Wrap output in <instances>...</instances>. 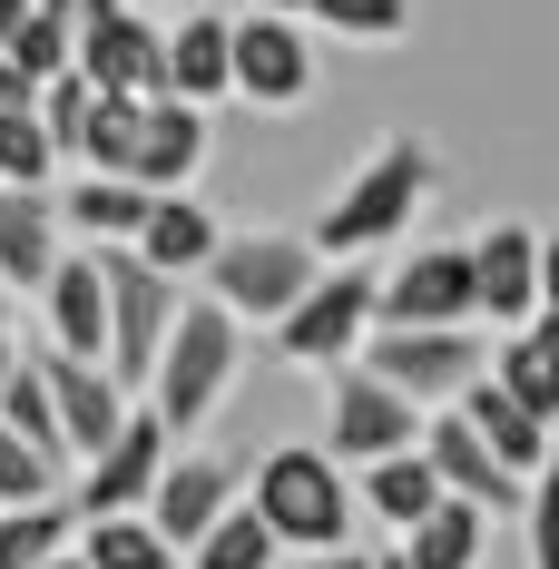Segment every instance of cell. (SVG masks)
Listing matches in <instances>:
<instances>
[{
	"instance_id": "1",
	"label": "cell",
	"mask_w": 559,
	"mask_h": 569,
	"mask_svg": "<svg viewBox=\"0 0 559 569\" xmlns=\"http://www.w3.org/2000/svg\"><path fill=\"white\" fill-rule=\"evenodd\" d=\"M236 373H246V325L226 315L217 295H177V325L158 343V363H148V412L168 422V442H197L207 422L226 412L236 393Z\"/></svg>"
},
{
	"instance_id": "2",
	"label": "cell",
	"mask_w": 559,
	"mask_h": 569,
	"mask_svg": "<svg viewBox=\"0 0 559 569\" xmlns=\"http://www.w3.org/2000/svg\"><path fill=\"white\" fill-rule=\"evenodd\" d=\"M442 187V158H432V138H383L363 168L343 177L335 197H325V217H315V256H373V246H402L412 217H422V197Z\"/></svg>"
},
{
	"instance_id": "3",
	"label": "cell",
	"mask_w": 559,
	"mask_h": 569,
	"mask_svg": "<svg viewBox=\"0 0 559 569\" xmlns=\"http://www.w3.org/2000/svg\"><path fill=\"white\" fill-rule=\"evenodd\" d=\"M246 511L276 530V550L325 560V550H343V540H353V481H343V461L325 452V442H276V452L256 461Z\"/></svg>"
},
{
	"instance_id": "4",
	"label": "cell",
	"mask_w": 559,
	"mask_h": 569,
	"mask_svg": "<svg viewBox=\"0 0 559 569\" xmlns=\"http://www.w3.org/2000/svg\"><path fill=\"white\" fill-rule=\"evenodd\" d=\"M266 335H276V363H295V373L353 363V343L373 335V266H363V256H325V276L305 284Z\"/></svg>"
},
{
	"instance_id": "5",
	"label": "cell",
	"mask_w": 559,
	"mask_h": 569,
	"mask_svg": "<svg viewBox=\"0 0 559 569\" xmlns=\"http://www.w3.org/2000/svg\"><path fill=\"white\" fill-rule=\"evenodd\" d=\"M197 276H207V295H217L236 325H276L285 305L325 276V256H315V236L256 227V236H217V256H207Z\"/></svg>"
},
{
	"instance_id": "6",
	"label": "cell",
	"mask_w": 559,
	"mask_h": 569,
	"mask_svg": "<svg viewBox=\"0 0 559 569\" xmlns=\"http://www.w3.org/2000/svg\"><path fill=\"white\" fill-rule=\"evenodd\" d=\"M353 363L383 373L392 393H412L432 412V402H451L481 363H491V343H481V325H373V335L353 343Z\"/></svg>"
},
{
	"instance_id": "7",
	"label": "cell",
	"mask_w": 559,
	"mask_h": 569,
	"mask_svg": "<svg viewBox=\"0 0 559 569\" xmlns=\"http://www.w3.org/2000/svg\"><path fill=\"white\" fill-rule=\"evenodd\" d=\"M89 256H99V284H109V373L138 393L177 325V276H158L138 246H89Z\"/></svg>"
},
{
	"instance_id": "8",
	"label": "cell",
	"mask_w": 559,
	"mask_h": 569,
	"mask_svg": "<svg viewBox=\"0 0 559 569\" xmlns=\"http://www.w3.org/2000/svg\"><path fill=\"white\" fill-rule=\"evenodd\" d=\"M226 99H246V109H276V118L315 99V40L295 30V10L226 20Z\"/></svg>"
},
{
	"instance_id": "9",
	"label": "cell",
	"mask_w": 559,
	"mask_h": 569,
	"mask_svg": "<svg viewBox=\"0 0 559 569\" xmlns=\"http://www.w3.org/2000/svg\"><path fill=\"white\" fill-rule=\"evenodd\" d=\"M412 442H422V402L412 393H392L383 373H363V363L325 373V452L343 471H363V461H383V452H412Z\"/></svg>"
},
{
	"instance_id": "10",
	"label": "cell",
	"mask_w": 559,
	"mask_h": 569,
	"mask_svg": "<svg viewBox=\"0 0 559 569\" xmlns=\"http://www.w3.org/2000/svg\"><path fill=\"white\" fill-rule=\"evenodd\" d=\"M168 452H177V442H168V422L128 402V422H118L109 442L79 461V491H69V511H79V520H89V511H148V491H158Z\"/></svg>"
},
{
	"instance_id": "11",
	"label": "cell",
	"mask_w": 559,
	"mask_h": 569,
	"mask_svg": "<svg viewBox=\"0 0 559 569\" xmlns=\"http://www.w3.org/2000/svg\"><path fill=\"white\" fill-rule=\"evenodd\" d=\"M373 325H481L471 315V246H412L373 276Z\"/></svg>"
},
{
	"instance_id": "12",
	"label": "cell",
	"mask_w": 559,
	"mask_h": 569,
	"mask_svg": "<svg viewBox=\"0 0 559 569\" xmlns=\"http://www.w3.org/2000/svg\"><path fill=\"white\" fill-rule=\"evenodd\" d=\"M40 383H50V412H59V461H89L128 422V383H118L109 363H89V353L40 343Z\"/></svg>"
},
{
	"instance_id": "13",
	"label": "cell",
	"mask_w": 559,
	"mask_h": 569,
	"mask_svg": "<svg viewBox=\"0 0 559 569\" xmlns=\"http://www.w3.org/2000/svg\"><path fill=\"white\" fill-rule=\"evenodd\" d=\"M471 315H491V325H530L540 315V227H501L471 236Z\"/></svg>"
},
{
	"instance_id": "14",
	"label": "cell",
	"mask_w": 559,
	"mask_h": 569,
	"mask_svg": "<svg viewBox=\"0 0 559 569\" xmlns=\"http://www.w3.org/2000/svg\"><path fill=\"white\" fill-rule=\"evenodd\" d=\"M207 148H217V128H207V109L197 99H138V148H128V177L158 197V187H197V168H207Z\"/></svg>"
},
{
	"instance_id": "15",
	"label": "cell",
	"mask_w": 559,
	"mask_h": 569,
	"mask_svg": "<svg viewBox=\"0 0 559 569\" xmlns=\"http://www.w3.org/2000/svg\"><path fill=\"white\" fill-rule=\"evenodd\" d=\"M422 461L442 471V491L451 501H481V511H520V471L510 461H491V442L451 412V402H432L422 412Z\"/></svg>"
},
{
	"instance_id": "16",
	"label": "cell",
	"mask_w": 559,
	"mask_h": 569,
	"mask_svg": "<svg viewBox=\"0 0 559 569\" xmlns=\"http://www.w3.org/2000/svg\"><path fill=\"white\" fill-rule=\"evenodd\" d=\"M236 491H246V471H236V461H217V452H168L158 491H148V520H158L177 550H187V540H197V530H207Z\"/></svg>"
},
{
	"instance_id": "17",
	"label": "cell",
	"mask_w": 559,
	"mask_h": 569,
	"mask_svg": "<svg viewBox=\"0 0 559 569\" xmlns=\"http://www.w3.org/2000/svg\"><path fill=\"white\" fill-rule=\"evenodd\" d=\"M217 236H226V227H217V207H207L197 187H158L128 246H138V256H148L158 276H177V284H187L197 266H207V256H217Z\"/></svg>"
},
{
	"instance_id": "18",
	"label": "cell",
	"mask_w": 559,
	"mask_h": 569,
	"mask_svg": "<svg viewBox=\"0 0 559 569\" xmlns=\"http://www.w3.org/2000/svg\"><path fill=\"white\" fill-rule=\"evenodd\" d=\"M40 305H50V343L59 353L109 363V284H99V256H69V246H59V266L40 276Z\"/></svg>"
},
{
	"instance_id": "19",
	"label": "cell",
	"mask_w": 559,
	"mask_h": 569,
	"mask_svg": "<svg viewBox=\"0 0 559 569\" xmlns=\"http://www.w3.org/2000/svg\"><path fill=\"white\" fill-rule=\"evenodd\" d=\"M59 266V207L50 187H0V284L40 295V276Z\"/></svg>"
},
{
	"instance_id": "20",
	"label": "cell",
	"mask_w": 559,
	"mask_h": 569,
	"mask_svg": "<svg viewBox=\"0 0 559 569\" xmlns=\"http://www.w3.org/2000/svg\"><path fill=\"white\" fill-rule=\"evenodd\" d=\"M481 373H491L510 402H530L540 422H559V325H550V315L501 325V343H491V363H481Z\"/></svg>"
},
{
	"instance_id": "21",
	"label": "cell",
	"mask_w": 559,
	"mask_h": 569,
	"mask_svg": "<svg viewBox=\"0 0 559 569\" xmlns=\"http://www.w3.org/2000/svg\"><path fill=\"white\" fill-rule=\"evenodd\" d=\"M451 412H461V422H471V432L491 442V461H510L520 481H530V461L550 452V432H559V422H540L530 402H510L501 383H491V373H471V383L451 393Z\"/></svg>"
},
{
	"instance_id": "22",
	"label": "cell",
	"mask_w": 559,
	"mask_h": 569,
	"mask_svg": "<svg viewBox=\"0 0 559 569\" xmlns=\"http://www.w3.org/2000/svg\"><path fill=\"white\" fill-rule=\"evenodd\" d=\"M158 89L168 99H226V20L217 10H187L177 30H158Z\"/></svg>"
},
{
	"instance_id": "23",
	"label": "cell",
	"mask_w": 559,
	"mask_h": 569,
	"mask_svg": "<svg viewBox=\"0 0 559 569\" xmlns=\"http://www.w3.org/2000/svg\"><path fill=\"white\" fill-rule=\"evenodd\" d=\"M50 207H59V227H79L89 246H128L138 217H148V187L138 177H109V168H79L69 197H50Z\"/></svg>"
},
{
	"instance_id": "24",
	"label": "cell",
	"mask_w": 559,
	"mask_h": 569,
	"mask_svg": "<svg viewBox=\"0 0 559 569\" xmlns=\"http://www.w3.org/2000/svg\"><path fill=\"white\" fill-rule=\"evenodd\" d=\"M481 550H491V511L451 501V491L402 530V569H481Z\"/></svg>"
},
{
	"instance_id": "25",
	"label": "cell",
	"mask_w": 559,
	"mask_h": 569,
	"mask_svg": "<svg viewBox=\"0 0 559 569\" xmlns=\"http://www.w3.org/2000/svg\"><path fill=\"white\" fill-rule=\"evenodd\" d=\"M442 501V471L422 461V442L412 452H383V461H363V481H353V511H373L392 520V530H412V520Z\"/></svg>"
},
{
	"instance_id": "26",
	"label": "cell",
	"mask_w": 559,
	"mask_h": 569,
	"mask_svg": "<svg viewBox=\"0 0 559 569\" xmlns=\"http://www.w3.org/2000/svg\"><path fill=\"white\" fill-rule=\"evenodd\" d=\"M69 550H79L89 569H177V540L148 511H89Z\"/></svg>"
},
{
	"instance_id": "27",
	"label": "cell",
	"mask_w": 559,
	"mask_h": 569,
	"mask_svg": "<svg viewBox=\"0 0 559 569\" xmlns=\"http://www.w3.org/2000/svg\"><path fill=\"white\" fill-rule=\"evenodd\" d=\"M276 560H285V550H276V530L246 511V491H236V501H226V511L177 550V569H276Z\"/></svg>"
},
{
	"instance_id": "28",
	"label": "cell",
	"mask_w": 559,
	"mask_h": 569,
	"mask_svg": "<svg viewBox=\"0 0 559 569\" xmlns=\"http://www.w3.org/2000/svg\"><path fill=\"white\" fill-rule=\"evenodd\" d=\"M79 540V511L69 501H0V569H40V560H59Z\"/></svg>"
},
{
	"instance_id": "29",
	"label": "cell",
	"mask_w": 559,
	"mask_h": 569,
	"mask_svg": "<svg viewBox=\"0 0 559 569\" xmlns=\"http://www.w3.org/2000/svg\"><path fill=\"white\" fill-rule=\"evenodd\" d=\"M0 422H10L30 452L59 461V412H50V383H40V343H20V363L0 373Z\"/></svg>"
},
{
	"instance_id": "30",
	"label": "cell",
	"mask_w": 559,
	"mask_h": 569,
	"mask_svg": "<svg viewBox=\"0 0 559 569\" xmlns=\"http://www.w3.org/2000/svg\"><path fill=\"white\" fill-rule=\"evenodd\" d=\"M295 20H325L343 50H392L412 30V0H305Z\"/></svg>"
},
{
	"instance_id": "31",
	"label": "cell",
	"mask_w": 559,
	"mask_h": 569,
	"mask_svg": "<svg viewBox=\"0 0 559 569\" xmlns=\"http://www.w3.org/2000/svg\"><path fill=\"white\" fill-rule=\"evenodd\" d=\"M50 177H59V148L40 109H0V187H50Z\"/></svg>"
},
{
	"instance_id": "32",
	"label": "cell",
	"mask_w": 559,
	"mask_h": 569,
	"mask_svg": "<svg viewBox=\"0 0 559 569\" xmlns=\"http://www.w3.org/2000/svg\"><path fill=\"white\" fill-rule=\"evenodd\" d=\"M50 491H59V461L30 452V442L0 422V501H50Z\"/></svg>"
},
{
	"instance_id": "33",
	"label": "cell",
	"mask_w": 559,
	"mask_h": 569,
	"mask_svg": "<svg viewBox=\"0 0 559 569\" xmlns=\"http://www.w3.org/2000/svg\"><path fill=\"white\" fill-rule=\"evenodd\" d=\"M30 99H40V79H30V69H20V59L0 50V109H30Z\"/></svg>"
},
{
	"instance_id": "34",
	"label": "cell",
	"mask_w": 559,
	"mask_h": 569,
	"mask_svg": "<svg viewBox=\"0 0 559 569\" xmlns=\"http://www.w3.org/2000/svg\"><path fill=\"white\" fill-rule=\"evenodd\" d=\"M540 315L559 325V236H540Z\"/></svg>"
},
{
	"instance_id": "35",
	"label": "cell",
	"mask_w": 559,
	"mask_h": 569,
	"mask_svg": "<svg viewBox=\"0 0 559 569\" xmlns=\"http://www.w3.org/2000/svg\"><path fill=\"white\" fill-rule=\"evenodd\" d=\"M20 20H30V0H0V40H10V30H20Z\"/></svg>"
},
{
	"instance_id": "36",
	"label": "cell",
	"mask_w": 559,
	"mask_h": 569,
	"mask_svg": "<svg viewBox=\"0 0 559 569\" xmlns=\"http://www.w3.org/2000/svg\"><path fill=\"white\" fill-rule=\"evenodd\" d=\"M325 569H373V560H363V550H325Z\"/></svg>"
},
{
	"instance_id": "37",
	"label": "cell",
	"mask_w": 559,
	"mask_h": 569,
	"mask_svg": "<svg viewBox=\"0 0 559 569\" xmlns=\"http://www.w3.org/2000/svg\"><path fill=\"white\" fill-rule=\"evenodd\" d=\"M10 363H20V335H0V373H10Z\"/></svg>"
},
{
	"instance_id": "38",
	"label": "cell",
	"mask_w": 559,
	"mask_h": 569,
	"mask_svg": "<svg viewBox=\"0 0 559 569\" xmlns=\"http://www.w3.org/2000/svg\"><path fill=\"white\" fill-rule=\"evenodd\" d=\"M40 569H89V560H79V550H59V560H40Z\"/></svg>"
},
{
	"instance_id": "39",
	"label": "cell",
	"mask_w": 559,
	"mask_h": 569,
	"mask_svg": "<svg viewBox=\"0 0 559 569\" xmlns=\"http://www.w3.org/2000/svg\"><path fill=\"white\" fill-rule=\"evenodd\" d=\"M256 10H305V0H256Z\"/></svg>"
},
{
	"instance_id": "40",
	"label": "cell",
	"mask_w": 559,
	"mask_h": 569,
	"mask_svg": "<svg viewBox=\"0 0 559 569\" xmlns=\"http://www.w3.org/2000/svg\"><path fill=\"white\" fill-rule=\"evenodd\" d=\"M373 569H402V550H383V560H373Z\"/></svg>"
}]
</instances>
